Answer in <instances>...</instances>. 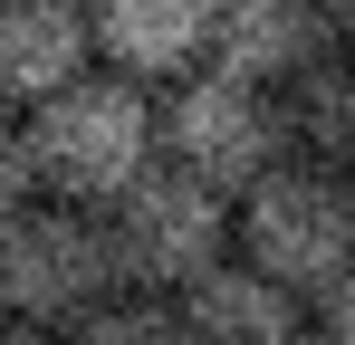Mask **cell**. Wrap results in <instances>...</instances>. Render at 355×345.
<instances>
[{
    "label": "cell",
    "mask_w": 355,
    "mask_h": 345,
    "mask_svg": "<svg viewBox=\"0 0 355 345\" xmlns=\"http://www.w3.org/2000/svg\"><path fill=\"white\" fill-rule=\"evenodd\" d=\"M317 336H327V345H355V269L317 297Z\"/></svg>",
    "instance_id": "4fadbf2b"
},
{
    "label": "cell",
    "mask_w": 355,
    "mask_h": 345,
    "mask_svg": "<svg viewBox=\"0 0 355 345\" xmlns=\"http://www.w3.org/2000/svg\"><path fill=\"white\" fill-rule=\"evenodd\" d=\"M182 326H192V345H297L307 336L297 297L250 259H221L202 288H182Z\"/></svg>",
    "instance_id": "9c48e42d"
},
{
    "label": "cell",
    "mask_w": 355,
    "mask_h": 345,
    "mask_svg": "<svg viewBox=\"0 0 355 345\" xmlns=\"http://www.w3.org/2000/svg\"><path fill=\"white\" fill-rule=\"evenodd\" d=\"M29 202H49V192H39V163H29V125L0 115V230L19 221Z\"/></svg>",
    "instance_id": "7c38bea8"
},
{
    "label": "cell",
    "mask_w": 355,
    "mask_h": 345,
    "mask_svg": "<svg viewBox=\"0 0 355 345\" xmlns=\"http://www.w3.org/2000/svg\"><path fill=\"white\" fill-rule=\"evenodd\" d=\"M0 345H67L58 326H29V317H0Z\"/></svg>",
    "instance_id": "5bb4252c"
},
{
    "label": "cell",
    "mask_w": 355,
    "mask_h": 345,
    "mask_svg": "<svg viewBox=\"0 0 355 345\" xmlns=\"http://www.w3.org/2000/svg\"><path fill=\"white\" fill-rule=\"evenodd\" d=\"M96 29H87V0H0V106L39 115L58 87L87 77Z\"/></svg>",
    "instance_id": "ba28073f"
},
{
    "label": "cell",
    "mask_w": 355,
    "mask_h": 345,
    "mask_svg": "<svg viewBox=\"0 0 355 345\" xmlns=\"http://www.w3.org/2000/svg\"><path fill=\"white\" fill-rule=\"evenodd\" d=\"M164 163H182L192 182H211V192H231V202H250L279 163H297L279 87H250L231 67L182 77L173 96H164Z\"/></svg>",
    "instance_id": "3957f363"
},
{
    "label": "cell",
    "mask_w": 355,
    "mask_h": 345,
    "mask_svg": "<svg viewBox=\"0 0 355 345\" xmlns=\"http://www.w3.org/2000/svg\"><path fill=\"white\" fill-rule=\"evenodd\" d=\"M240 259L269 269L288 297H327L355 269V172L279 163L240 202Z\"/></svg>",
    "instance_id": "5b68a950"
},
{
    "label": "cell",
    "mask_w": 355,
    "mask_h": 345,
    "mask_svg": "<svg viewBox=\"0 0 355 345\" xmlns=\"http://www.w3.org/2000/svg\"><path fill=\"white\" fill-rule=\"evenodd\" d=\"M116 259H125V288H144V297H182V288H202L221 259H240V202L231 192H211V182H192L182 163H154L135 192H125L116 211Z\"/></svg>",
    "instance_id": "277c9868"
},
{
    "label": "cell",
    "mask_w": 355,
    "mask_h": 345,
    "mask_svg": "<svg viewBox=\"0 0 355 345\" xmlns=\"http://www.w3.org/2000/svg\"><path fill=\"white\" fill-rule=\"evenodd\" d=\"M317 57H336L327 0H221L211 67H231V77H250V87H297Z\"/></svg>",
    "instance_id": "52a82bcc"
},
{
    "label": "cell",
    "mask_w": 355,
    "mask_h": 345,
    "mask_svg": "<svg viewBox=\"0 0 355 345\" xmlns=\"http://www.w3.org/2000/svg\"><path fill=\"white\" fill-rule=\"evenodd\" d=\"M297 345H327V336H317V326H307V336H297Z\"/></svg>",
    "instance_id": "2e32d148"
},
{
    "label": "cell",
    "mask_w": 355,
    "mask_h": 345,
    "mask_svg": "<svg viewBox=\"0 0 355 345\" xmlns=\"http://www.w3.org/2000/svg\"><path fill=\"white\" fill-rule=\"evenodd\" d=\"M327 19H336V39L355 48V0H327Z\"/></svg>",
    "instance_id": "9a60e30c"
},
{
    "label": "cell",
    "mask_w": 355,
    "mask_h": 345,
    "mask_svg": "<svg viewBox=\"0 0 355 345\" xmlns=\"http://www.w3.org/2000/svg\"><path fill=\"white\" fill-rule=\"evenodd\" d=\"M87 29L96 57L135 77V87H182L211 67V29H221V0H87Z\"/></svg>",
    "instance_id": "8992f818"
},
{
    "label": "cell",
    "mask_w": 355,
    "mask_h": 345,
    "mask_svg": "<svg viewBox=\"0 0 355 345\" xmlns=\"http://www.w3.org/2000/svg\"><path fill=\"white\" fill-rule=\"evenodd\" d=\"M279 106H288V154L297 163L355 172V48L317 57L297 87H279Z\"/></svg>",
    "instance_id": "30bf717a"
},
{
    "label": "cell",
    "mask_w": 355,
    "mask_h": 345,
    "mask_svg": "<svg viewBox=\"0 0 355 345\" xmlns=\"http://www.w3.org/2000/svg\"><path fill=\"white\" fill-rule=\"evenodd\" d=\"M125 297V259L106 211H77V202H29L19 221L0 230V317H29V326H58L77 336L96 307Z\"/></svg>",
    "instance_id": "7a4b0ae2"
},
{
    "label": "cell",
    "mask_w": 355,
    "mask_h": 345,
    "mask_svg": "<svg viewBox=\"0 0 355 345\" xmlns=\"http://www.w3.org/2000/svg\"><path fill=\"white\" fill-rule=\"evenodd\" d=\"M29 125V163H39V192L49 202H77V211H116L144 172L164 163V106L154 87H135L116 67H87L77 87H58Z\"/></svg>",
    "instance_id": "6da1fadb"
},
{
    "label": "cell",
    "mask_w": 355,
    "mask_h": 345,
    "mask_svg": "<svg viewBox=\"0 0 355 345\" xmlns=\"http://www.w3.org/2000/svg\"><path fill=\"white\" fill-rule=\"evenodd\" d=\"M67 345H192V326H182V297H144V288H125L116 307H96Z\"/></svg>",
    "instance_id": "8fae6325"
}]
</instances>
